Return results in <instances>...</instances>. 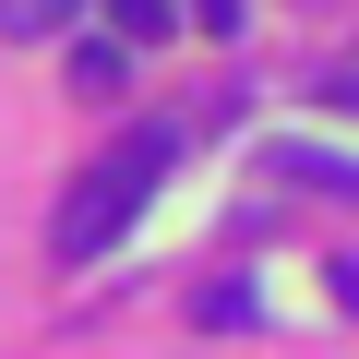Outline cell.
I'll list each match as a JSON object with an SVG mask.
<instances>
[{"instance_id": "1", "label": "cell", "mask_w": 359, "mask_h": 359, "mask_svg": "<svg viewBox=\"0 0 359 359\" xmlns=\"http://www.w3.org/2000/svg\"><path fill=\"white\" fill-rule=\"evenodd\" d=\"M168 156H180V132H156V120H132L72 192H60V216H48V252L60 264H96L108 240H132V216L156 204V180H168Z\"/></svg>"}, {"instance_id": "2", "label": "cell", "mask_w": 359, "mask_h": 359, "mask_svg": "<svg viewBox=\"0 0 359 359\" xmlns=\"http://www.w3.org/2000/svg\"><path fill=\"white\" fill-rule=\"evenodd\" d=\"M264 180H299V192H347L359 204V156H335V144H264Z\"/></svg>"}, {"instance_id": "3", "label": "cell", "mask_w": 359, "mask_h": 359, "mask_svg": "<svg viewBox=\"0 0 359 359\" xmlns=\"http://www.w3.org/2000/svg\"><path fill=\"white\" fill-rule=\"evenodd\" d=\"M60 25H84V0H0V36L13 48H48Z\"/></svg>"}, {"instance_id": "4", "label": "cell", "mask_w": 359, "mask_h": 359, "mask_svg": "<svg viewBox=\"0 0 359 359\" xmlns=\"http://www.w3.org/2000/svg\"><path fill=\"white\" fill-rule=\"evenodd\" d=\"M108 25H120V48H156V36H180V0H108Z\"/></svg>"}, {"instance_id": "5", "label": "cell", "mask_w": 359, "mask_h": 359, "mask_svg": "<svg viewBox=\"0 0 359 359\" xmlns=\"http://www.w3.org/2000/svg\"><path fill=\"white\" fill-rule=\"evenodd\" d=\"M120 72H132V48H120V36L72 48V96H120Z\"/></svg>"}, {"instance_id": "6", "label": "cell", "mask_w": 359, "mask_h": 359, "mask_svg": "<svg viewBox=\"0 0 359 359\" xmlns=\"http://www.w3.org/2000/svg\"><path fill=\"white\" fill-rule=\"evenodd\" d=\"M192 323H204V335H240V323H252V287H240V276H228V287H204V299H192Z\"/></svg>"}, {"instance_id": "7", "label": "cell", "mask_w": 359, "mask_h": 359, "mask_svg": "<svg viewBox=\"0 0 359 359\" xmlns=\"http://www.w3.org/2000/svg\"><path fill=\"white\" fill-rule=\"evenodd\" d=\"M180 13H192L204 36H240V0H180Z\"/></svg>"}, {"instance_id": "8", "label": "cell", "mask_w": 359, "mask_h": 359, "mask_svg": "<svg viewBox=\"0 0 359 359\" xmlns=\"http://www.w3.org/2000/svg\"><path fill=\"white\" fill-rule=\"evenodd\" d=\"M323 287H335V299L359 311V252H335V264H323Z\"/></svg>"}, {"instance_id": "9", "label": "cell", "mask_w": 359, "mask_h": 359, "mask_svg": "<svg viewBox=\"0 0 359 359\" xmlns=\"http://www.w3.org/2000/svg\"><path fill=\"white\" fill-rule=\"evenodd\" d=\"M323 96H335V108H359V72H335V84H323Z\"/></svg>"}]
</instances>
